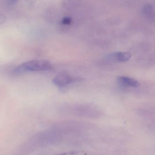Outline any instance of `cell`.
Listing matches in <instances>:
<instances>
[{
    "label": "cell",
    "mask_w": 155,
    "mask_h": 155,
    "mask_svg": "<svg viewBox=\"0 0 155 155\" xmlns=\"http://www.w3.org/2000/svg\"><path fill=\"white\" fill-rule=\"evenodd\" d=\"M17 0H9V3L10 5H14L17 2Z\"/></svg>",
    "instance_id": "6"
},
{
    "label": "cell",
    "mask_w": 155,
    "mask_h": 155,
    "mask_svg": "<svg viewBox=\"0 0 155 155\" xmlns=\"http://www.w3.org/2000/svg\"><path fill=\"white\" fill-rule=\"evenodd\" d=\"M6 17L5 15L0 14V25L2 24L6 21Z\"/></svg>",
    "instance_id": "5"
},
{
    "label": "cell",
    "mask_w": 155,
    "mask_h": 155,
    "mask_svg": "<svg viewBox=\"0 0 155 155\" xmlns=\"http://www.w3.org/2000/svg\"><path fill=\"white\" fill-rule=\"evenodd\" d=\"M52 68L50 61L46 60H35L22 63L16 66L12 71V74L18 76L27 73L49 71Z\"/></svg>",
    "instance_id": "1"
},
{
    "label": "cell",
    "mask_w": 155,
    "mask_h": 155,
    "mask_svg": "<svg viewBox=\"0 0 155 155\" xmlns=\"http://www.w3.org/2000/svg\"><path fill=\"white\" fill-rule=\"evenodd\" d=\"M67 153H64L61 154H59L58 155H67Z\"/></svg>",
    "instance_id": "7"
},
{
    "label": "cell",
    "mask_w": 155,
    "mask_h": 155,
    "mask_svg": "<svg viewBox=\"0 0 155 155\" xmlns=\"http://www.w3.org/2000/svg\"><path fill=\"white\" fill-rule=\"evenodd\" d=\"M131 55L125 52H117L110 54L107 57V60L114 62H125L130 60Z\"/></svg>",
    "instance_id": "3"
},
{
    "label": "cell",
    "mask_w": 155,
    "mask_h": 155,
    "mask_svg": "<svg viewBox=\"0 0 155 155\" xmlns=\"http://www.w3.org/2000/svg\"><path fill=\"white\" fill-rule=\"evenodd\" d=\"M118 83L122 85L129 87H137L140 84L138 81L131 78L121 76L117 78Z\"/></svg>",
    "instance_id": "4"
},
{
    "label": "cell",
    "mask_w": 155,
    "mask_h": 155,
    "mask_svg": "<svg viewBox=\"0 0 155 155\" xmlns=\"http://www.w3.org/2000/svg\"><path fill=\"white\" fill-rule=\"evenodd\" d=\"M81 80V78H79L73 77L66 73L63 72L58 74L53 79L52 82L55 85L58 87H64L68 85Z\"/></svg>",
    "instance_id": "2"
}]
</instances>
